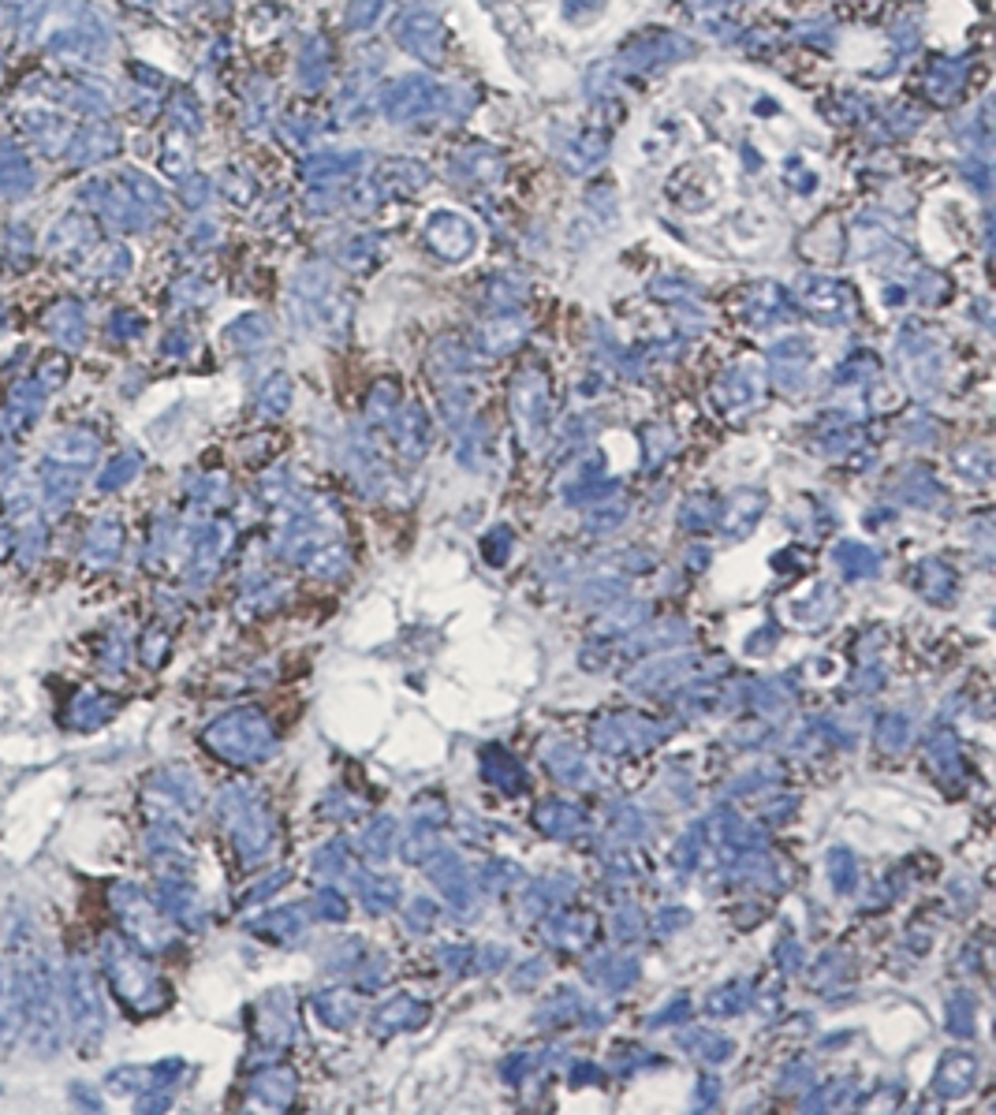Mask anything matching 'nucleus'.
Segmentation results:
<instances>
[{
  "mask_svg": "<svg viewBox=\"0 0 996 1115\" xmlns=\"http://www.w3.org/2000/svg\"><path fill=\"white\" fill-rule=\"evenodd\" d=\"M15 123H19V131L26 134V142H31L37 153H45V157H64L75 128H79L68 109H61V105H53L45 98H31V105H23V109L15 112Z\"/></svg>",
  "mask_w": 996,
  "mask_h": 1115,
  "instance_id": "f257e3e1",
  "label": "nucleus"
},
{
  "mask_svg": "<svg viewBox=\"0 0 996 1115\" xmlns=\"http://www.w3.org/2000/svg\"><path fill=\"white\" fill-rule=\"evenodd\" d=\"M660 739V728L649 717L635 713H616V717H601L593 724V746L601 754H646Z\"/></svg>",
  "mask_w": 996,
  "mask_h": 1115,
  "instance_id": "f03ea898",
  "label": "nucleus"
},
{
  "mask_svg": "<svg viewBox=\"0 0 996 1115\" xmlns=\"http://www.w3.org/2000/svg\"><path fill=\"white\" fill-rule=\"evenodd\" d=\"M120 146H123L120 131L112 128L109 117H98L75 128L68 150H64V161H72V165H101V161L117 157Z\"/></svg>",
  "mask_w": 996,
  "mask_h": 1115,
  "instance_id": "7ed1b4c3",
  "label": "nucleus"
},
{
  "mask_svg": "<svg viewBox=\"0 0 996 1115\" xmlns=\"http://www.w3.org/2000/svg\"><path fill=\"white\" fill-rule=\"evenodd\" d=\"M423 866L429 873V881L437 884V892L452 903L456 910H463L467 915V910L474 907V877L467 873V866L456 859L452 851H434Z\"/></svg>",
  "mask_w": 996,
  "mask_h": 1115,
  "instance_id": "20e7f679",
  "label": "nucleus"
},
{
  "mask_svg": "<svg viewBox=\"0 0 996 1115\" xmlns=\"http://www.w3.org/2000/svg\"><path fill=\"white\" fill-rule=\"evenodd\" d=\"M765 504H769V496H765L762 489H735V493L721 504V512H716V526H721L727 537L743 542V537H751L758 531Z\"/></svg>",
  "mask_w": 996,
  "mask_h": 1115,
  "instance_id": "39448f33",
  "label": "nucleus"
},
{
  "mask_svg": "<svg viewBox=\"0 0 996 1115\" xmlns=\"http://www.w3.org/2000/svg\"><path fill=\"white\" fill-rule=\"evenodd\" d=\"M34 187H37V168H34L31 153L8 142L4 153H0V198L23 201L34 195Z\"/></svg>",
  "mask_w": 996,
  "mask_h": 1115,
  "instance_id": "423d86ee",
  "label": "nucleus"
},
{
  "mask_svg": "<svg viewBox=\"0 0 996 1115\" xmlns=\"http://www.w3.org/2000/svg\"><path fill=\"white\" fill-rule=\"evenodd\" d=\"M974 1079H978V1056L966 1052V1049H955V1052L944 1056L941 1067H937L933 1093L944 1101H955V1097H963V1093L974 1090Z\"/></svg>",
  "mask_w": 996,
  "mask_h": 1115,
  "instance_id": "0eeeda50",
  "label": "nucleus"
},
{
  "mask_svg": "<svg viewBox=\"0 0 996 1115\" xmlns=\"http://www.w3.org/2000/svg\"><path fill=\"white\" fill-rule=\"evenodd\" d=\"M370 1018H373V1030H377V1034L418 1030V1026H423L426 1018H429V1004H423L418 996L400 993V996H392L388 1004H381Z\"/></svg>",
  "mask_w": 996,
  "mask_h": 1115,
  "instance_id": "6e6552de",
  "label": "nucleus"
},
{
  "mask_svg": "<svg viewBox=\"0 0 996 1115\" xmlns=\"http://www.w3.org/2000/svg\"><path fill=\"white\" fill-rule=\"evenodd\" d=\"M515 426L523 429V437L530 445L545 429V381L538 373H530L526 381L515 384Z\"/></svg>",
  "mask_w": 996,
  "mask_h": 1115,
  "instance_id": "1a4fd4ad",
  "label": "nucleus"
},
{
  "mask_svg": "<svg viewBox=\"0 0 996 1115\" xmlns=\"http://www.w3.org/2000/svg\"><path fill=\"white\" fill-rule=\"evenodd\" d=\"M911 586L929 604H952L955 590H960V575H955L944 560H922L915 567Z\"/></svg>",
  "mask_w": 996,
  "mask_h": 1115,
  "instance_id": "9d476101",
  "label": "nucleus"
},
{
  "mask_svg": "<svg viewBox=\"0 0 996 1115\" xmlns=\"http://www.w3.org/2000/svg\"><path fill=\"white\" fill-rule=\"evenodd\" d=\"M94 239H98V225H94V217L90 214H68L53 225L50 250L53 254H68V250L94 247Z\"/></svg>",
  "mask_w": 996,
  "mask_h": 1115,
  "instance_id": "9b49d317",
  "label": "nucleus"
},
{
  "mask_svg": "<svg viewBox=\"0 0 996 1115\" xmlns=\"http://www.w3.org/2000/svg\"><path fill=\"white\" fill-rule=\"evenodd\" d=\"M314 1012H318V1018L325 1026L343 1030V1026H351L359 1018L362 999L351 993V988H325V993L314 996Z\"/></svg>",
  "mask_w": 996,
  "mask_h": 1115,
  "instance_id": "f8f14e48",
  "label": "nucleus"
},
{
  "mask_svg": "<svg viewBox=\"0 0 996 1115\" xmlns=\"http://www.w3.org/2000/svg\"><path fill=\"white\" fill-rule=\"evenodd\" d=\"M426 232H429V243H434L445 258H463L467 250H471V243H474L471 225H467V220H459V217H452V214L434 217V225H429Z\"/></svg>",
  "mask_w": 996,
  "mask_h": 1115,
  "instance_id": "ddd939ff",
  "label": "nucleus"
},
{
  "mask_svg": "<svg viewBox=\"0 0 996 1115\" xmlns=\"http://www.w3.org/2000/svg\"><path fill=\"white\" fill-rule=\"evenodd\" d=\"M396 451L404 463H418L429 451V422L418 407H411L404 418H396Z\"/></svg>",
  "mask_w": 996,
  "mask_h": 1115,
  "instance_id": "4468645a",
  "label": "nucleus"
},
{
  "mask_svg": "<svg viewBox=\"0 0 996 1115\" xmlns=\"http://www.w3.org/2000/svg\"><path fill=\"white\" fill-rule=\"evenodd\" d=\"M355 884H359V896H362V907L370 910V915H385V910L392 907H400V881L396 877H388V873H355Z\"/></svg>",
  "mask_w": 996,
  "mask_h": 1115,
  "instance_id": "2eb2a0df",
  "label": "nucleus"
},
{
  "mask_svg": "<svg viewBox=\"0 0 996 1115\" xmlns=\"http://www.w3.org/2000/svg\"><path fill=\"white\" fill-rule=\"evenodd\" d=\"M587 977L605 993H624V988L638 977V959H624V955H605V959H593L587 966Z\"/></svg>",
  "mask_w": 996,
  "mask_h": 1115,
  "instance_id": "dca6fc26",
  "label": "nucleus"
},
{
  "mask_svg": "<svg viewBox=\"0 0 996 1115\" xmlns=\"http://www.w3.org/2000/svg\"><path fill=\"white\" fill-rule=\"evenodd\" d=\"M482 768H485V780H490L493 787H501V791H507V795H519L523 787H526L523 765L515 762L507 750H501V746L485 750V754H482Z\"/></svg>",
  "mask_w": 996,
  "mask_h": 1115,
  "instance_id": "f3484780",
  "label": "nucleus"
},
{
  "mask_svg": "<svg viewBox=\"0 0 996 1115\" xmlns=\"http://www.w3.org/2000/svg\"><path fill=\"white\" fill-rule=\"evenodd\" d=\"M593 921L587 915H574V910H560V915H552V918H545V940H549L552 948H582L590 940V929Z\"/></svg>",
  "mask_w": 996,
  "mask_h": 1115,
  "instance_id": "a211bd4d",
  "label": "nucleus"
},
{
  "mask_svg": "<svg viewBox=\"0 0 996 1115\" xmlns=\"http://www.w3.org/2000/svg\"><path fill=\"white\" fill-rule=\"evenodd\" d=\"M545 768L568 787H587L590 784V762L574 746H549L545 750Z\"/></svg>",
  "mask_w": 996,
  "mask_h": 1115,
  "instance_id": "6ab92c4d",
  "label": "nucleus"
},
{
  "mask_svg": "<svg viewBox=\"0 0 996 1115\" xmlns=\"http://www.w3.org/2000/svg\"><path fill=\"white\" fill-rule=\"evenodd\" d=\"M574 888V881L571 877H563V873H552V877H538L526 888V896H523V915H549L552 907H557L560 899H568V892Z\"/></svg>",
  "mask_w": 996,
  "mask_h": 1115,
  "instance_id": "aec40b11",
  "label": "nucleus"
},
{
  "mask_svg": "<svg viewBox=\"0 0 996 1115\" xmlns=\"http://www.w3.org/2000/svg\"><path fill=\"white\" fill-rule=\"evenodd\" d=\"M534 821H538V829L545 835H552V840H571V835H579L582 829V810L571 802H545Z\"/></svg>",
  "mask_w": 996,
  "mask_h": 1115,
  "instance_id": "412c9836",
  "label": "nucleus"
},
{
  "mask_svg": "<svg viewBox=\"0 0 996 1115\" xmlns=\"http://www.w3.org/2000/svg\"><path fill=\"white\" fill-rule=\"evenodd\" d=\"M832 556H836V564L844 567L847 579H874V575L880 571V556L862 542H840Z\"/></svg>",
  "mask_w": 996,
  "mask_h": 1115,
  "instance_id": "4be33fe9",
  "label": "nucleus"
},
{
  "mask_svg": "<svg viewBox=\"0 0 996 1115\" xmlns=\"http://www.w3.org/2000/svg\"><path fill=\"white\" fill-rule=\"evenodd\" d=\"M929 765H933V773L941 776V780L960 776V743H955L952 728H941V732H933V739H929Z\"/></svg>",
  "mask_w": 996,
  "mask_h": 1115,
  "instance_id": "5701e85b",
  "label": "nucleus"
},
{
  "mask_svg": "<svg viewBox=\"0 0 996 1115\" xmlns=\"http://www.w3.org/2000/svg\"><path fill=\"white\" fill-rule=\"evenodd\" d=\"M683 1045L698 1056V1060H705V1063H724V1060H732V1056H735V1045L727 1041V1037L710 1034V1030H694L691 1037H683Z\"/></svg>",
  "mask_w": 996,
  "mask_h": 1115,
  "instance_id": "b1692460",
  "label": "nucleus"
},
{
  "mask_svg": "<svg viewBox=\"0 0 996 1115\" xmlns=\"http://www.w3.org/2000/svg\"><path fill=\"white\" fill-rule=\"evenodd\" d=\"M746 1004H751V988H746L743 982H732V985L713 988V996L705 999V1012L716 1015V1018H724V1015H743V1012H746Z\"/></svg>",
  "mask_w": 996,
  "mask_h": 1115,
  "instance_id": "393cba45",
  "label": "nucleus"
},
{
  "mask_svg": "<svg viewBox=\"0 0 996 1115\" xmlns=\"http://www.w3.org/2000/svg\"><path fill=\"white\" fill-rule=\"evenodd\" d=\"M392 840H396V821H392V817H377L366 829V835H362V851H366V859L373 862H385L392 848H396Z\"/></svg>",
  "mask_w": 996,
  "mask_h": 1115,
  "instance_id": "a878e982",
  "label": "nucleus"
},
{
  "mask_svg": "<svg viewBox=\"0 0 996 1115\" xmlns=\"http://www.w3.org/2000/svg\"><path fill=\"white\" fill-rule=\"evenodd\" d=\"M396 848H400V854H404L407 862H415V866H423V862L429 859V854L440 851V848H437V829H429V824L418 821L415 829H411V832L404 835V840L396 843Z\"/></svg>",
  "mask_w": 996,
  "mask_h": 1115,
  "instance_id": "bb28decb",
  "label": "nucleus"
},
{
  "mask_svg": "<svg viewBox=\"0 0 996 1115\" xmlns=\"http://www.w3.org/2000/svg\"><path fill=\"white\" fill-rule=\"evenodd\" d=\"M120 179H123V187L131 190V198H135L142 209H153V214H161V209H165V195H161V187L153 184V179L142 176L139 168H123Z\"/></svg>",
  "mask_w": 996,
  "mask_h": 1115,
  "instance_id": "cd10ccee",
  "label": "nucleus"
},
{
  "mask_svg": "<svg viewBox=\"0 0 996 1115\" xmlns=\"http://www.w3.org/2000/svg\"><path fill=\"white\" fill-rule=\"evenodd\" d=\"M314 866H318V873H329V877H355V859H351V848L343 840H332L329 848L318 851Z\"/></svg>",
  "mask_w": 996,
  "mask_h": 1115,
  "instance_id": "c85d7f7f",
  "label": "nucleus"
},
{
  "mask_svg": "<svg viewBox=\"0 0 996 1115\" xmlns=\"http://www.w3.org/2000/svg\"><path fill=\"white\" fill-rule=\"evenodd\" d=\"M911 732H915L911 717H904V713H888V717H880V724H877V746H880V750H888V754H896V750H904V746H907V739H911Z\"/></svg>",
  "mask_w": 996,
  "mask_h": 1115,
  "instance_id": "c756f323",
  "label": "nucleus"
},
{
  "mask_svg": "<svg viewBox=\"0 0 996 1115\" xmlns=\"http://www.w3.org/2000/svg\"><path fill=\"white\" fill-rule=\"evenodd\" d=\"M829 877H832V888H836L840 896L855 892L858 873H855V854H851L847 848H836L829 854Z\"/></svg>",
  "mask_w": 996,
  "mask_h": 1115,
  "instance_id": "7c9ffc66",
  "label": "nucleus"
},
{
  "mask_svg": "<svg viewBox=\"0 0 996 1115\" xmlns=\"http://www.w3.org/2000/svg\"><path fill=\"white\" fill-rule=\"evenodd\" d=\"M948 1030L955 1037H971L974 1034V999L966 993H955L948 999Z\"/></svg>",
  "mask_w": 996,
  "mask_h": 1115,
  "instance_id": "2f4dec72",
  "label": "nucleus"
},
{
  "mask_svg": "<svg viewBox=\"0 0 996 1115\" xmlns=\"http://www.w3.org/2000/svg\"><path fill=\"white\" fill-rule=\"evenodd\" d=\"M713 523H716V512H713V500L705 496V493L702 496H691L683 504V526H687V531L702 534V531H710Z\"/></svg>",
  "mask_w": 996,
  "mask_h": 1115,
  "instance_id": "473e14b6",
  "label": "nucleus"
},
{
  "mask_svg": "<svg viewBox=\"0 0 996 1115\" xmlns=\"http://www.w3.org/2000/svg\"><path fill=\"white\" fill-rule=\"evenodd\" d=\"M955 467H960V474H966L971 482H978V485L989 482V474H993V459H989V451H982V448H971L966 456H955Z\"/></svg>",
  "mask_w": 996,
  "mask_h": 1115,
  "instance_id": "72a5a7b5",
  "label": "nucleus"
},
{
  "mask_svg": "<svg viewBox=\"0 0 996 1115\" xmlns=\"http://www.w3.org/2000/svg\"><path fill=\"white\" fill-rule=\"evenodd\" d=\"M404 918H407V929H411V932H426V929H434V921H437V903H434V899H426V896L411 899V903H407V910H404Z\"/></svg>",
  "mask_w": 996,
  "mask_h": 1115,
  "instance_id": "f704fd0d",
  "label": "nucleus"
},
{
  "mask_svg": "<svg viewBox=\"0 0 996 1115\" xmlns=\"http://www.w3.org/2000/svg\"><path fill=\"white\" fill-rule=\"evenodd\" d=\"M4 250L8 254H19V258H31L34 254V232L26 225H8L4 228Z\"/></svg>",
  "mask_w": 996,
  "mask_h": 1115,
  "instance_id": "c9c22d12",
  "label": "nucleus"
},
{
  "mask_svg": "<svg viewBox=\"0 0 996 1115\" xmlns=\"http://www.w3.org/2000/svg\"><path fill=\"white\" fill-rule=\"evenodd\" d=\"M482 553H485V560H490L493 567H501L507 560V553H512V531H507V526H496V531L485 537Z\"/></svg>",
  "mask_w": 996,
  "mask_h": 1115,
  "instance_id": "e433bc0d",
  "label": "nucleus"
},
{
  "mask_svg": "<svg viewBox=\"0 0 996 1115\" xmlns=\"http://www.w3.org/2000/svg\"><path fill=\"white\" fill-rule=\"evenodd\" d=\"M314 910H318L325 921H343V918H348V903H343L340 888H325L321 896L314 899Z\"/></svg>",
  "mask_w": 996,
  "mask_h": 1115,
  "instance_id": "4c0bfd02",
  "label": "nucleus"
},
{
  "mask_svg": "<svg viewBox=\"0 0 996 1115\" xmlns=\"http://www.w3.org/2000/svg\"><path fill=\"white\" fill-rule=\"evenodd\" d=\"M612 937L616 940H638L642 937V915H638V907H624L616 918H612Z\"/></svg>",
  "mask_w": 996,
  "mask_h": 1115,
  "instance_id": "58836bf2",
  "label": "nucleus"
},
{
  "mask_svg": "<svg viewBox=\"0 0 996 1115\" xmlns=\"http://www.w3.org/2000/svg\"><path fill=\"white\" fill-rule=\"evenodd\" d=\"M687 1015H691V996L679 993V996L672 999V1004L660 1007V1012L654 1015V1030H660V1026H672V1023H683Z\"/></svg>",
  "mask_w": 996,
  "mask_h": 1115,
  "instance_id": "ea45409f",
  "label": "nucleus"
},
{
  "mask_svg": "<svg viewBox=\"0 0 996 1115\" xmlns=\"http://www.w3.org/2000/svg\"><path fill=\"white\" fill-rule=\"evenodd\" d=\"M474 948H440V963H445L448 970H459V974H467L474 963Z\"/></svg>",
  "mask_w": 996,
  "mask_h": 1115,
  "instance_id": "a19ab883",
  "label": "nucleus"
},
{
  "mask_svg": "<svg viewBox=\"0 0 996 1115\" xmlns=\"http://www.w3.org/2000/svg\"><path fill=\"white\" fill-rule=\"evenodd\" d=\"M515 877H519V873H515V866H512V862H493V873L490 870H485V888H490V892H501L504 888V884H512Z\"/></svg>",
  "mask_w": 996,
  "mask_h": 1115,
  "instance_id": "79ce46f5",
  "label": "nucleus"
},
{
  "mask_svg": "<svg viewBox=\"0 0 996 1115\" xmlns=\"http://www.w3.org/2000/svg\"><path fill=\"white\" fill-rule=\"evenodd\" d=\"M716 1097H721V1082H716V1079H702V1085L694 1090V1104H698V1108L710 1112L713 1104H716Z\"/></svg>",
  "mask_w": 996,
  "mask_h": 1115,
  "instance_id": "37998d69",
  "label": "nucleus"
},
{
  "mask_svg": "<svg viewBox=\"0 0 996 1115\" xmlns=\"http://www.w3.org/2000/svg\"><path fill=\"white\" fill-rule=\"evenodd\" d=\"M762 631H765V634H754V638L746 642V649H751V653H765V649H773V646H777L780 631L773 627V623H769V627H762Z\"/></svg>",
  "mask_w": 996,
  "mask_h": 1115,
  "instance_id": "c03bdc74",
  "label": "nucleus"
},
{
  "mask_svg": "<svg viewBox=\"0 0 996 1115\" xmlns=\"http://www.w3.org/2000/svg\"><path fill=\"white\" fill-rule=\"evenodd\" d=\"M206 179L203 176H195V179H187V187H184V198H187V206H198V201H203V195H206Z\"/></svg>",
  "mask_w": 996,
  "mask_h": 1115,
  "instance_id": "a18cd8bd",
  "label": "nucleus"
},
{
  "mask_svg": "<svg viewBox=\"0 0 996 1115\" xmlns=\"http://www.w3.org/2000/svg\"><path fill=\"white\" fill-rule=\"evenodd\" d=\"M541 974H545V963H530V966H523L519 974H515V985H534Z\"/></svg>",
  "mask_w": 996,
  "mask_h": 1115,
  "instance_id": "49530a36",
  "label": "nucleus"
},
{
  "mask_svg": "<svg viewBox=\"0 0 996 1115\" xmlns=\"http://www.w3.org/2000/svg\"><path fill=\"white\" fill-rule=\"evenodd\" d=\"M571 1074H574L571 1085H587V1082H598V1079H605V1074H601L598 1067H574Z\"/></svg>",
  "mask_w": 996,
  "mask_h": 1115,
  "instance_id": "de8ad7c7",
  "label": "nucleus"
},
{
  "mask_svg": "<svg viewBox=\"0 0 996 1115\" xmlns=\"http://www.w3.org/2000/svg\"><path fill=\"white\" fill-rule=\"evenodd\" d=\"M0 12H4V0H0Z\"/></svg>",
  "mask_w": 996,
  "mask_h": 1115,
  "instance_id": "09e8293b",
  "label": "nucleus"
}]
</instances>
